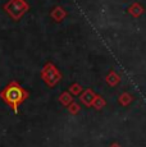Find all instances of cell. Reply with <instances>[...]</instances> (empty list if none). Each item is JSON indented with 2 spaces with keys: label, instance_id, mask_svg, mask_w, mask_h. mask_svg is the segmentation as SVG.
Instances as JSON below:
<instances>
[{
  "label": "cell",
  "instance_id": "2",
  "mask_svg": "<svg viewBox=\"0 0 146 147\" xmlns=\"http://www.w3.org/2000/svg\"><path fill=\"white\" fill-rule=\"evenodd\" d=\"M95 97H96V96H95L92 90H86V91H83V94L81 95V101H82V104L85 106H92Z\"/></svg>",
  "mask_w": 146,
  "mask_h": 147
},
{
  "label": "cell",
  "instance_id": "8",
  "mask_svg": "<svg viewBox=\"0 0 146 147\" xmlns=\"http://www.w3.org/2000/svg\"><path fill=\"white\" fill-rule=\"evenodd\" d=\"M69 92L73 94V95H80L81 94V88L77 86V84H76V86H72L71 88H69Z\"/></svg>",
  "mask_w": 146,
  "mask_h": 147
},
{
  "label": "cell",
  "instance_id": "9",
  "mask_svg": "<svg viewBox=\"0 0 146 147\" xmlns=\"http://www.w3.org/2000/svg\"><path fill=\"white\" fill-rule=\"evenodd\" d=\"M112 147H119V146H118V145H113V146H112Z\"/></svg>",
  "mask_w": 146,
  "mask_h": 147
},
{
  "label": "cell",
  "instance_id": "6",
  "mask_svg": "<svg viewBox=\"0 0 146 147\" xmlns=\"http://www.w3.org/2000/svg\"><path fill=\"white\" fill-rule=\"evenodd\" d=\"M118 82H119V78H118L116 74H114V76L110 74L108 77V83L110 84V86H116V84H118Z\"/></svg>",
  "mask_w": 146,
  "mask_h": 147
},
{
  "label": "cell",
  "instance_id": "3",
  "mask_svg": "<svg viewBox=\"0 0 146 147\" xmlns=\"http://www.w3.org/2000/svg\"><path fill=\"white\" fill-rule=\"evenodd\" d=\"M59 100H60L62 105H64V106H68L69 104H72V102H73V98H72V96L69 95L68 92H64L63 95H60V97H59Z\"/></svg>",
  "mask_w": 146,
  "mask_h": 147
},
{
  "label": "cell",
  "instance_id": "1",
  "mask_svg": "<svg viewBox=\"0 0 146 147\" xmlns=\"http://www.w3.org/2000/svg\"><path fill=\"white\" fill-rule=\"evenodd\" d=\"M0 97L14 110V113H18V105L28 97V92L18 86V83L12 82L0 92Z\"/></svg>",
  "mask_w": 146,
  "mask_h": 147
},
{
  "label": "cell",
  "instance_id": "5",
  "mask_svg": "<svg viewBox=\"0 0 146 147\" xmlns=\"http://www.w3.org/2000/svg\"><path fill=\"white\" fill-rule=\"evenodd\" d=\"M131 101H132V97H131V96L128 95V94H123V95L119 97V102L122 104V105H124V106L128 105Z\"/></svg>",
  "mask_w": 146,
  "mask_h": 147
},
{
  "label": "cell",
  "instance_id": "7",
  "mask_svg": "<svg viewBox=\"0 0 146 147\" xmlns=\"http://www.w3.org/2000/svg\"><path fill=\"white\" fill-rule=\"evenodd\" d=\"M78 111H80V106H78L76 102L69 104V113H71V114H77Z\"/></svg>",
  "mask_w": 146,
  "mask_h": 147
},
{
  "label": "cell",
  "instance_id": "4",
  "mask_svg": "<svg viewBox=\"0 0 146 147\" xmlns=\"http://www.w3.org/2000/svg\"><path fill=\"white\" fill-rule=\"evenodd\" d=\"M92 106L95 107V109L100 110L103 106H105V100H104L103 97H100V96H96L94 100V104H92Z\"/></svg>",
  "mask_w": 146,
  "mask_h": 147
}]
</instances>
